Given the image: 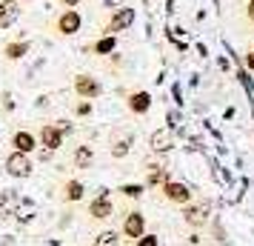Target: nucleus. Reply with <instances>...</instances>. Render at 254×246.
Segmentation results:
<instances>
[{
    "label": "nucleus",
    "mask_w": 254,
    "mask_h": 246,
    "mask_svg": "<svg viewBox=\"0 0 254 246\" xmlns=\"http://www.w3.org/2000/svg\"><path fill=\"white\" fill-rule=\"evenodd\" d=\"M60 3H63V6H66V9H74V6H77V3H80V0H60Z\"/></svg>",
    "instance_id": "obj_26"
},
{
    "label": "nucleus",
    "mask_w": 254,
    "mask_h": 246,
    "mask_svg": "<svg viewBox=\"0 0 254 246\" xmlns=\"http://www.w3.org/2000/svg\"><path fill=\"white\" fill-rule=\"evenodd\" d=\"M246 20H249V23H254V0H249V3H246Z\"/></svg>",
    "instance_id": "obj_23"
},
{
    "label": "nucleus",
    "mask_w": 254,
    "mask_h": 246,
    "mask_svg": "<svg viewBox=\"0 0 254 246\" xmlns=\"http://www.w3.org/2000/svg\"><path fill=\"white\" fill-rule=\"evenodd\" d=\"M126 106H128V112H131V115H146V112L151 109V94L146 92V89H137V92L128 94Z\"/></svg>",
    "instance_id": "obj_9"
},
{
    "label": "nucleus",
    "mask_w": 254,
    "mask_h": 246,
    "mask_svg": "<svg viewBox=\"0 0 254 246\" xmlns=\"http://www.w3.org/2000/svg\"><path fill=\"white\" fill-rule=\"evenodd\" d=\"M20 0H0V29H9L20 17Z\"/></svg>",
    "instance_id": "obj_8"
},
{
    "label": "nucleus",
    "mask_w": 254,
    "mask_h": 246,
    "mask_svg": "<svg viewBox=\"0 0 254 246\" xmlns=\"http://www.w3.org/2000/svg\"><path fill=\"white\" fill-rule=\"evenodd\" d=\"M94 246H117V232H115V229L100 232V235H97V241H94Z\"/></svg>",
    "instance_id": "obj_20"
},
{
    "label": "nucleus",
    "mask_w": 254,
    "mask_h": 246,
    "mask_svg": "<svg viewBox=\"0 0 254 246\" xmlns=\"http://www.w3.org/2000/svg\"><path fill=\"white\" fill-rule=\"evenodd\" d=\"M29 3H32V0H29Z\"/></svg>",
    "instance_id": "obj_27"
},
{
    "label": "nucleus",
    "mask_w": 254,
    "mask_h": 246,
    "mask_svg": "<svg viewBox=\"0 0 254 246\" xmlns=\"http://www.w3.org/2000/svg\"><path fill=\"white\" fill-rule=\"evenodd\" d=\"M143 183H126V186H120V192H123V195H126V198H140V195H143Z\"/></svg>",
    "instance_id": "obj_21"
},
{
    "label": "nucleus",
    "mask_w": 254,
    "mask_h": 246,
    "mask_svg": "<svg viewBox=\"0 0 254 246\" xmlns=\"http://www.w3.org/2000/svg\"><path fill=\"white\" fill-rule=\"evenodd\" d=\"M183 221L189 223V226H203V223L208 221V206H203V203H189V206H183Z\"/></svg>",
    "instance_id": "obj_11"
},
{
    "label": "nucleus",
    "mask_w": 254,
    "mask_h": 246,
    "mask_svg": "<svg viewBox=\"0 0 254 246\" xmlns=\"http://www.w3.org/2000/svg\"><path fill=\"white\" fill-rule=\"evenodd\" d=\"M134 246H157V235H143L140 241H134Z\"/></svg>",
    "instance_id": "obj_22"
},
{
    "label": "nucleus",
    "mask_w": 254,
    "mask_h": 246,
    "mask_svg": "<svg viewBox=\"0 0 254 246\" xmlns=\"http://www.w3.org/2000/svg\"><path fill=\"white\" fill-rule=\"evenodd\" d=\"M115 46H117V37L115 35H106V37H100V40L92 46V52H94V55H109V52H115Z\"/></svg>",
    "instance_id": "obj_17"
},
{
    "label": "nucleus",
    "mask_w": 254,
    "mask_h": 246,
    "mask_svg": "<svg viewBox=\"0 0 254 246\" xmlns=\"http://www.w3.org/2000/svg\"><path fill=\"white\" fill-rule=\"evenodd\" d=\"M12 146H14V152L32 155V152L37 149V138L32 135V132L20 129V132H14V135H12Z\"/></svg>",
    "instance_id": "obj_13"
},
{
    "label": "nucleus",
    "mask_w": 254,
    "mask_h": 246,
    "mask_svg": "<svg viewBox=\"0 0 254 246\" xmlns=\"http://www.w3.org/2000/svg\"><path fill=\"white\" fill-rule=\"evenodd\" d=\"M71 164L77 166V169H89V166L94 164L92 146H77V149H74V155H71Z\"/></svg>",
    "instance_id": "obj_16"
},
{
    "label": "nucleus",
    "mask_w": 254,
    "mask_h": 246,
    "mask_svg": "<svg viewBox=\"0 0 254 246\" xmlns=\"http://www.w3.org/2000/svg\"><path fill=\"white\" fill-rule=\"evenodd\" d=\"M80 26H83V17H80L77 9H63V12L58 14V20H55V29H58L63 37L77 35V32H80Z\"/></svg>",
    "instance_id": "obj_3"
},
{
    "label": "nucleus",
    "mask_w": 254,
    "mask_h": 246,
    "mask_svg": "<svg viewBox=\"0 0 254 246\" xmlns=\"http://www.w3.org/2000/svg\"><path fill=\"white\" fill-rule=\"evenodd\" d=\"M6 172L12 177H29L32 175V158L23 152H12L6 158Z\"/></svg>",
    "instance_id": "obj_5"
},
{
    "label": "nucleus",
    "mask_w": 254,
    "mask_h": 246,
    "mask_svg": "<svg viewBox=\"0 0 254 246\" xmlns=\"http://www.w3.org/2000/svg\"><path fill=\"white\" fill-rule=\"evenodd\" d=\"M29 49H32V43L29 40H14V43H6L3 46V58L6 60H23L26 55H29Z\"/></svg>",
    "instance_id": "obj_14"
},
{
    "label": "nucleus",
    "mask_w": 254,
    "mask_h": 246,
    "mask_svg": "<svg viewBox=\"0 0 254 246\" xmlns=\"http://www.w3.org/2000/svg\"><path fill=\"white\" fill-rule=\"evenodd\" d=\"M131 23H134V9L123 6V9H117V12L109 17V23L103 26V32H106V35H115V32H123V29H128Z\"/></svg>",
    "instance_id": "obj_6"
},
{
    "label": "nucleus",
    "mask_w": 254,
    "mask_h": 246,
    "mask_svg": "<svg viewBox=\"0 0 254 246\" xmlns=\"http://www.w3.org/2000/svg\"><path fill=\"white\" fill-rule=\"evenodd\" d=\"M160 192L172 206H189L191 203V189L186 186V183H180V180H166L160 186Z\"/></svg>",
    "instance_id": "obj_1"
},
{
    "label": "nucleus",
    "mask_w": 254,
    "mask_h": 246,
    "mask_svg": "<svg viewBox=\"0 0 254 246\" xmlns=\"http://www.w3.org/2000/svg\"><path fill=\"white\" fill-rule=\"evenodd\" d=\"M149 146H151V152H169V149L174 146V132H172V129H157V132H151Z\"/></svg>",
    "instance_id": "obj_12"
},
{
    "label": "nucleus",
    "mask_w": 254,
    "mask_h": 246,
    "mask_svg": "<svg viewBox=\"0 0 254 246\" xmlns=\"http://www.w3.org/2000/svg\"><path fill=\"white\" fill-rule=\"evenodd\" d=\"M146 235V215L143 212H128L126 221H123V238H128V241H140Z\"/></svg>",
    "instance_id": "obj_4"
},
{
    "label": "nucleus",
    "mask_w": 254,
    "mask_h": 246,
    "mask_svg": "<svg viewBox=\"0 0 254 246\" xmlns=\"http://www.w3.org/2000/svg\"><path fill=\"white\" fill-rule=\"evenodd\" d=\"M40 146H46L49 152H58L60 146H63V129L60 126H43L40 129Z\"/></svg>",
    "instance_id": "obj_10"
},
{
    "label": "nucleus",
    "mask_w": 254,
    "mask_h": 246,
    "mask_svg": "<svg viewBox=\"0 0 254 246\" xmlns=\"http://www.w3.org/2000/svg\"><path fill=\"white\" fill-rule=\"evenodd\" d=\"M128 146H131V138H123V141H117L115 146H112V158H126L128 155Z\"/></svg>",
    "instance_id": "obj_19"
},
{
    "label": "nucleus",
    "mask_w": 254,
    "mask_h": 246,
    "mask_svg": "<svg viewBox=\"0 0 254 246\" xmlns=\"http://www.w3.org/2000/svg\"><path fill=\"white\" fill-rule=\"evenodd\" d=\"M83 195H86V186H83L77 177H71V180L63 183V200L66 203H77V200H83Z\"/></svg>",
    "instance_id": "obj_15"
},
{
    "label": "nucleus",
    "mask_w": 254,
    "mask_h": 246,
    "mask_svg": "<svg viewBox=\"0 0 254 246\" xmlns=\"http://www.w3.org/2000/svg\"><path fill=\"white\" fill-rule=\"evenodd\" d=\"M243 63H246V66H249V69L254 72V49H252V52H246V58H243Z\"/></svg>",
    "instance_id": "obj_24"
},
{
    "label": "nucleus",
    "mask_w": 254,
    "mask_h": 246,
    "mask_svg": "<svg viewBox=\"0 0 254 246\" xmlns=\"http://www.w3.org/2000/svg\"><path fill=\"white\" fill-rule=\"evenodd\" d=\"M71 89H74V94L83 97V100H94V97H100V94H103V86H100L97 78H92V75H74Z\"/></svg>",
    "instance_id": "obj_2"
},
{
    "label": "nucleus",
    "mask_w": 254,
    "mask_h": 246,
    "mask_svg": "<svg viewBox=\"0 0 254 246\" xmlns=\"http://www.w3.org/2000/svg\"><path fill=\"white\" fill-rule=\"evenodd\" d=\"M77 115H92V103H80L77 106Z\"/></svg>",
    "instance_id": "obj_25"
},
{
    "label": "nucleus",
    "mask_w": 254,
    "mask_h": 246,
    "mask_svg": "<svg viewBox=\"0 0 254 246\" xmlns=\"http://www.w3.org/2000/svg\"><path fill=\"white\" fill-rule=\"evenodd\" d=\"M169 180V175H166V169H160V166H154V169H149V177H146V186H163Z\"/></svg>",
    "instance_id": "obj_18"
},
{
    "label": "nucleus",
    "mask_w": 254,
    "mask_h": 246,
    "mask_svg": "<svg viewBox=\"0 0 254 246\" xmlns=\"http://www.w3.org/2000/svg\"><path fill=\"white\" fill-rule=\"evenodd\" d=\"M89 215H92L94 221H109V218L115 215V203L109 200V195H106V192H100V195L89 203Z\"/></svg>",
    "instance_id": "obj_7"
}]
</instances>
